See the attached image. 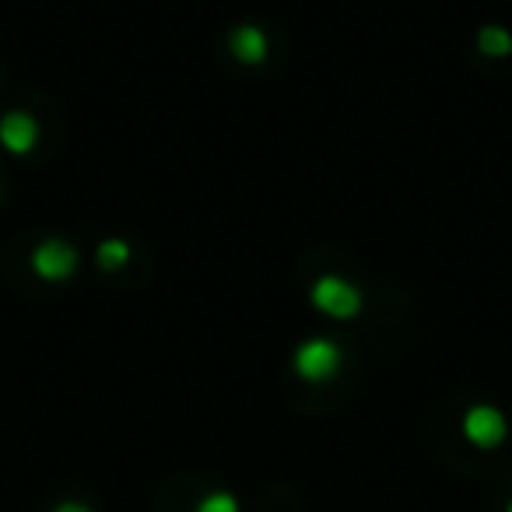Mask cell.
Returning a JSON list of instances; mask_svg holds the SVG:
<instances>
[{"instance_id":"obj_1","label":"cell","mask_w":512,"mask_h":512,"mask_svg":"<svg viewBox=\"0 0 512 512\" xmlns=\"http://www.w3.org/2000/svg\"><path fill=\"white\" fill-rule=\"evenodd\" d=\"M309 302L320 309L330 320H351V316L362 313V292H358L351 281L337 278V274H323L309 288Z\"/></svg>"},{"instance_id":"obj_2","label":"cell","mask_w":512,"mask_h":512,"mask_svg":"<svg viewBox=\"0 0 512 512\" xmlns=\"http://www.w3.org/2000/svg\"><path fill=\"white\" fill-rule=\"evenodd\" d=\"M292 365L306 383H327L341 369V348L334 341H327V337H313V341H306L295 351Z\"/></svg>"},{"instance_id":"obj_3","label":"cell","mask_w":512,"mask_h":512,"mask_svg":"<svg viewBox=\"0 0 512 512\" xmlns=\"http://www.w3.org/2000/svg\"><path fill=\"white\" fill-rule=\"evenodd\" d=\"M32 271L43 281H67L78 271V249L67 239H46L32 249Z\"/></svg>"},{"instance_id":"obj_4","label":"cell","mask_w":512,"mask_h":512,"mask_svg":"<svg viewBox=\"0 0 512 512\" xmlns=\"http://www.w3.org/2000/svg\"><path fill=\"white\" fill-rule=\"evenodd\" d=\"M505 432H509V425H505L498 407L477 404V407H470L467 418H463V435H467V442H474V446H481V449H495L498 442L505 439Z\"/></svg>"},{"instance_id":"obj_5","label":"cell","mask_w":512,"mask_h":512,"mask_svg":"<svg viewBox=\"0 0 512 512\" xmlns=\"http://www.w3.org/2000/svg\"><path fill=\"white\" fill-rule=\"evenodd\" d=\"M36 144H39L36 116L22 113V109H11L8 116H0V148L11 151V155H29Z\"/></svg>"},{"instance_id":"obj_6","label":"cell","mask_w":512,"mask_h":512,"mask_svg":"<svg viewBox=\"0 0 512 512\" xmlns=\"http://www.w3.org/2000/svg\"><path fill=\"white\" fill-rule=\"evenodd\" d=\"M228 50H232V57L239 60V64L256 67V64H264L267 53H271V39H267V32L260 29V25H239V29H232V36H228Z\"/></svg>"},{"instance_id":"obj_7","label":"cell","mask_w":512,"mask_h":512,"mask_svg":"<svg viewBox=\"0 0 512 512\" xmlns=\"http://www.w3.org/2000/svg\"><path fill=\"white\" fill-rule=\"evenodd\" d=\"M477 50L488 60H505L512 53L509 29H502V25H484V29L477 32Z\"/></svg>"},{"instance_id":"obj_8","label":"cell","mask_w":512,"mask_h":512,"mask_svg":"<svg viewBox=\"0 0 512 512\" xmlns=\"http://www.w3.org/2000/svg\"><path fill=\"white\" fill-rule=\"evenodd\" d=\"M95 260H99L102 271H120V267L130 264V242L123 239H106L99 249H95Z\"/></svg>"},{"instance_id":"obj_9","label":"cell","mask_w":512,"mask_h":512,"mask_svg":"<svg viewBox=\"0 0 512 512\" xmlns=\"http://www.w3.org/2000/svg\"><path fill=\"white\" fill-rule=\"evenodd\" d=\"M197 512H239V502L232 495H225V491H214L197 505Z\"/></svg>"},{"instance_id":"obj_10","label":"cell","mask_w":512,"mask_h":512,"mask_svg":"<svg viewBox=\"0 0 512 512\" xmlns=\"http://www.w3.org/2000/svg\"><path fill=\"white\" fill-rule=\"evenodd\" d=\"M53 512H92L88 505H81V502H64V505H57Z\"/></svg>"},{"instance_id":"obj_11","label":"cell","mask_w":512,"mask_h":512,"mask_svg":"<svg viewBox=\"0 0 512 512\" xmlns=\"http://www.w3.org/2000/svg\"><path fill=\"white\" fill-rule=\"evenodd\" d=\"M505 512H512V502H509V509H505Z\"/></svg>"}]
</instances>
